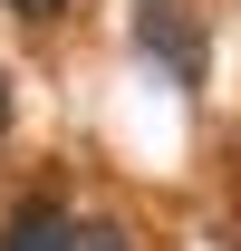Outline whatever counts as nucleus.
Wrapping results in <instances>:
<instances>
[{"mask_svg": "<svg viewBox=\"0 0 241 251\" xmlns=\"http://www.w3.org/2000/svg\"><path fill=\"white\" fill-rule=\"evenodd\" d=\"M68 232H77V222H68L58 193H29L20 213L0 222V251H68Z\"/></svg>", "mask_w": 241, "mask_h": 251, "instance_id": "obj_2", "label": "nucleus"}, {"mask_svg": "<svg viewBox=\"0 0 241 251\" xmlns=\"http://www.w3.org/2000/svg\"><path fill=\"white\" fill-rule=\"evenodd\" d=\"M135 39H145V58L174 68L183 87L203 77V39H193V10H183V0H145V10H135Z\"/></svg>", "mask_w": 241, "mask_h": 251, "instance_id": "obj_1", "label": "nucleus"}, {"mask_svg": "<svg viewBox=\"0 0 241 251\" xmlns=\"http://www.w3.org/2000/svg\"><path fill=\"white\" fill-rule=\"evenodd\" d=\"M68 251H125V232H116V222H77V232H68Z\"/></svg>", "mask_w": 241, "mask_h": 251, "instance_id": "obj_3", "label": "nucleus"}, {"mask_svg": "<svg viewBox=\"0 0 241 251\" xmlns=\"http://www.w3.org/2000/svg\"><path fill=\"white\" fill-rule=\"evenodd\" d=\"M20 20H68V0H10Z\"/></svg>", "mask_w": 241, "mask_h": 251, "instance_id": "obj_4", "label": "nucleus"}, {"mask_svg": "<svg viewBox=\"0 0 241 251\" xmlns=\"http://www.w3.org/2000/svg\"><path fill=\"white\" fill-rule=\"evenodd\" d=\"M0 135H10V77H0Z\"/></svg>", "mask_w": 241, "mask_h": 251, "instance_id": "obj_5", "label": "nucleus"}]
</instances>
